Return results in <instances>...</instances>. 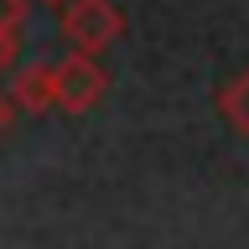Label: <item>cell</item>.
Returning <instances> with one entry per match:
<instances>
[{"label": "cell", "mask_w": 249, "mask_h": 249, "mask_svg": "<svg viewBox=\"0 0 249 249\" xmlns=\"http://www.w3.org/2000/svg\"><path fill=\"white\" fill-rule=\"evenodd\" d=\"M57 26L62 36H68V47H78V52H109V47L124 36V11L114 5V0H62L57 5Z\"/></svg>", "instance_id": "6da1fadb"}, {"label": "cell", "mask_w": 249, "mask_h": 249, "mask_svg": "<svg viewBox=\"0 0 249 249\" xmlns=\"http://www.w3.org/2000/svg\"><path fill=\"white\" fill-rule=\"evenodd\" d=\"M104 89H109V78L93 52L73 47L62 62H52V109H62V114H89L104 99Z\"/></svg>", "instance_id": "7a4b0ae2"}, {"label": "cell", "mask_w": 249, "mask_h": 249, "mask_svg": "<svg viewBox=\"0 0 249 249\" xmlns=\"http://www.w3.org/2000/svg\"><path fill=\"white\" fill-rule=\"evenodd\" d=\"M11 99H16V109H26V114L52 109V62H26V68H16Z\"/></svg>", "instance_id": "3957f363"}, {"label": "cell", "mask_w": 249, "mask_h": 249, "mask_svg": "<svg viewBox=\"0 0 249 249\" xmlns=\"http://www.w3.org/2000/svg\"><path fill=\"white\" fill-rule=\"evenodd\" d=\"M218 114H223V124H229L233 135H249V73H233L223 89H218Z\"/></svg>", "instance_id": "277c9868"}, {"label": "cell", "mask_w": 249, "mask_h": 249, "mask_svg": "<svg viewBox=\"0 0 249 249\" xmlns=\"http://www.w3.org/2000/svg\"><path fill=\"white\" fill-rule=\"evenodd\" d=\"M16 57H21V26H0V73L16 68Z\"/></svg>", "instance_id": "5b68a950"}, {"label": "cell", "mask_w": 249, "mask_h": 249, "mask_svg": "<svg viewBox=\"0 0 249 249\" xmlns=\"http://www.w3.org/2000/svg\"><path fill=\"white\" fill-rule=\"evenodd\" d=\"M26 0H0V26H21V21H26Z\"/></svg>", "instance_id": "8992f818"}, {"label": "cell", "mask_w": 249, "mask_h": 249, "mask_svg": "<svg viewBox=\"0 0 249 249\" xmlns=\"http://www.w3.org/2000/svg\"><path fill=\"white\" fill-rule=\"evenodd\" d=\"M11 120H16V99H11V93H0V135L11 130Z\"/></svg>", "instance_id": "52a82bcc"}, {"label": "cell", "mask_w": 249, "mask_h": 249, "mask_svg": "<svg viewBox=\"0 0 249 249\" xmlns=\"http://www.w3.org/2000/svg\"><path fill=\"white\" fill-rule=\"evenodd\" d=\"M42 5H62V0H42Z\"/></svg>", "instance_id": "ba28073f"}]
</instances>
